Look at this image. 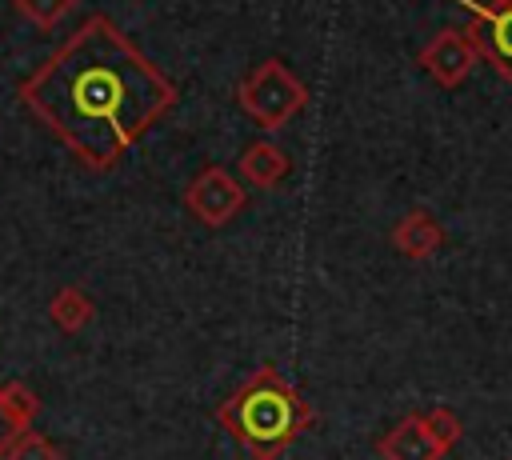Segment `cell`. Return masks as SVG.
I'll return each mask as SVG.
<instances>
[{
	"label": "cell",
	"mask_w": 512,
	"mask_h": 460,
	"mask_svg": "<svg viewBox=\"0 0 512 460\" xmlns=\"http://www.w3.org/2000/svg\"><path fill=\"white\" fill-rule=\"evenodd\" d=\"M20 100L84 164L112 168L176 104V84L108 16H88L20 84Z\"/></svg>",
	"instance_id": "obj_1"
},
{
	"label": "cell",
	"mask_w": 512,
	"mask_h": 460,
	"mask_svg": "<svg viewBox=\"0 0 512 460\" xmlns=\"http://www.w3.org/2000/svg\"><path fill=\"white\" fill-rule=\"evenodd\" d=\"M216 420L256 456V460H276L304 428H312V408L308 400L276 372L260 368L252 372L220 408Z\"/></svg>",
	"instance_id": "obj_2"
},
{
	"label": "cell",
	"mask_w": 512,
	"mask_h": 460,
	"mask_svg": "<svg viewBox=\"0 0 512 460\" xmlns=\"http://www.w3.org/2000/svg\"><path fill=\"white\" fill-rule=\"evenodd\" d=\"M308 104V88L304 80L284 68L280 60H264L256 72L244 76L240 84V108L260 124V128H280L288 124L300 108Z\"/></svg>",
	"instance_id": "obj_3"
},
{
	"label": "cell",
	"mask_w": 512,
	"mask_h": 460,
	"mask_svg": "<svg viewBox=\"0 0 512 460\" xmlns=\"http://www.w3.org/2000/svg\"><path fill=\"white\" fill-rule=\"evenodd\" d=\"M184 204H188V212H192L196 220L220 228V224H228V220L244 208V188H240V180H236L228 168L208 164V168H200V176L188 184Z\"/></svg>",
	"instance_id": "obj_4"
},
{
	"label": "cell",
	"mask_w": 512,
	"mask_h": 460,
	"mask_svg": "<svg viewBox=\"0 0 512 460\" xmlns=\"http://www.w3.org/2000/svg\"><path fill=\"white\" fill-rule=\"evenodd\" d=\"M476 60H480V48H476V40H472V32L464 28H444V32H436L428 44H424V52H420V68L440 84V88H456V84H464V76L476 68Z\"/></svg>",
	"instance_id": "obj_5"
},
{
	"label": "cell",
	"mask_w": 512,
	"mask_h": 460,
	"mask_svg": "<svg viewBox=\"0 0 512 460\" xmlns=\"http://www.w3.org/2000/svg\"><path fill=\"white\" fill-rule=\"evenodd\" d=\"M468 12H472V40L480 48V60H488L508 84H512V8L508 12H488L484 4H472V0H460Z\"/></svg>",
	"instance_id": "obj_6"
},
{
	"label": "cell",
	"mask_w": 512,
	"mask_h": 460,
	"mask_svg": "<svg viewBox=\"0 0 512 460\" xmlns=\"http://www.w3.org/2000/svg\"><path fill=\"white\" fill-rule=\"evenodd\" d=\"M376 456L380 460H444L448 452L440 448V440L428 432L424 412L404 416L400 424H392L380 440H376Z\"/></svg>",
	"instance_id": "obj_7"
},
{
	"label": "cell",
	"mask_w": 512,
	"mask_h": 460,
	"mask_svg": "<svg viewBox=\"0 0 512 460\" xmlns=\"http://www.w3.org/2000/svg\"><path fill=\"white\" fill-rule=\"evenodd\" d=\"M440 244H444V228H440L436 216L424 212V208H412V212L400 216L396 228H392V248H396L400 256H408V260H428Z\"/></svg>",
	"instance_id": "obj_8"
},
{
	"label": "cell",
	"mask_w": 512,
	"mask_h": 460,
	"mask_svg": "<svg viewBox=\"0 0 512 460\" xmlns=\"http://www.w3.org/2000/svg\"><path fill=\"white\" fill-rule=\"evenodd\" d=\"M240 172L244 180H252L256 188H272L288 176V156L280 152V144L272 140H252L244 152H240Z\"/></svg>",
	"instance_id": "obj_9"
},
{
	"label": "cell",
	"mask_w": 512,
	"mask_h": 460,
	"mask_svg": "<svg viewBox=\"0 0 512 460\" xmlns=\"http://www.w3.org/2000/svg\"><path fill=\"white\" fill-rule=\"evenodd\" d=\"M36 412H40V400H36V392L28 384H20V380L0 384V420H4V428L12 436L16 432H28V424L36 420Z\"/></svg>",
	"instance_id": "obj_10"
},
{
	"label": "cell",
	"mask_w": 512,
	"mask_h": 460,
	"mask_svg": "<svg viewBox=\"0 0 512 460\" xmlns=\"http://www.w3.org/2000/svg\"><path fill=\"white\" fill-rule=\"evenodd\" d=\"M52 320L64 328V332H80L88 320H92V312H96V304L80 292V288H60L56 296H52Z\"/></svg>",
	"instance_id": "obj_11"
},
{
	"label": "cell",
	"mask_w": 512,
	"mask_h": 460,
	"mask_svg": "<svg viewBox=\"0 0 512 460\" xmlns=\"http://www.w3.org/2000/svg\"><path fill=\"white\" fill-rule=\"evenodd\" d=\"M4 460H60V448L48 440V436H40V432H16L12 440H8V452H4Z\"/></svg>",
	"instance_id": "obj_12"
},
{
	"label": "cell",
	"mask_w": 512,
	"mask_h": 460,
	"mask_svg": "<svg viewBox=\"0 0 512 460\" xmlns=\"http://www.w3.org/2000/svg\"><path fill=\"white\" fill-rule=\"evenodd\" d=\"M424 424H428V432L440 440V448H444V452H452V448H456V440L464 436V424H460V416H456L452 408H444V404L428 408V412H424Z\"/></svg>",
	"instance_id": "obj_13"
},
{
	"label": "cell",
	"mask_w": 512,
	"mask_h": 460,
	"mask_svg": "<svg viewBox=\"0 0 512 460\" xmlns=\"http://www.w3.org/2000/svg\"><path fill=\"white\" fill-rule=\"evenodd\" d=\"M16 8H20V16H28L32 24L52 28V24H60V20L76 8V0H16Z\"/></svg>",
	"instance_id": "obj_14"
},
{
	"label": "cell",
	"mask_w": 512,
	"mask_h": 460,
	"mask_svg": "<svg viewBox=\"0 0 512 460\" xmlns=\"http://www.w3.org/2000/svg\"><path fill=\"white\" fill-rule=\"evenodd\" d=\"M484 8H488V12H508L512 0H484Z\"/></svg>",
	"instance_id": "obj_15"
},
{
	"label": "cell",
	"mask_w": 512,
	"mask_h": 460,
	"mask_svg": "<svg viewBox=\"0 0 512 460\" xmlns=\"http://www.w3.org/2000/svg\"><path fill=\"white\" fill-rule=\"evenodd\" d=\"M0 452H8V444H4V436H0Z\"/></svg>",
	"instance_id": "obj_16"
}]
</instances>
